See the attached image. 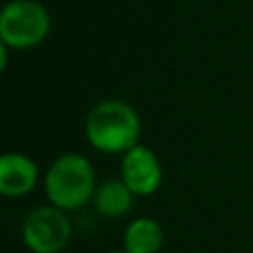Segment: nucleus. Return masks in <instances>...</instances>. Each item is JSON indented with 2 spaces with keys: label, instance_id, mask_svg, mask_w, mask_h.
Returning a JSON list of instances; mask_svg holds the SVG:
<instances>
[{
  "label": "nucleus",
  "instance_id": "nucleus-1",
  "mask_svg": "<svg viewBox=\"0 0 253 253\" xmlns=\"http://www.w3.org/2000/svg\"><path fill=\"white\" fill-rule=\"evenodd\" d=\"M140 119L136 111L121 99L97 103L85 119V136L89 144L103 154H125L138 144Z\"/></svg>",
  "mask_w": 253,
  "mask_h": 253
},
{
  "label": "nucleus",
  "instance_id": "nucleus-2",
  "mask_svg": "<svg viewBox=\"0 0 253 253\" xmlns=\"http://www.w3.org/2000/svg\"><path fill=\"white\" fill-rule=\"evenodd\" d=\"M95 170L91 162L77 152L57 156L43 178V190L49 204L71 211L83 208L95 196Z\"/></svg>",
  "mask_w": 253,
  "mask_h": 253
},
{
  "label": "nucleus",
  "instance_id": "nucleus-3",
  "mask_svg": "<svg viewBox=\"0 0 253 253\" xmlns=\"http://www.w3.org/2000/svg\"><path fill=\"white\" fill-rule=\"evenodd\" d=\"M51 28L49 12L38 0H10L0 12V42L10 49L40 45Z\"/></svg>",
  "mask_w": 253,
  "mask_h": 253
},
{
  "label": "nucleus",
  "instance_id": "nucleus-4",
  "mask_svg": "<svg viewBox=\"0 0 253 253\" xmlns=\"http://www.w3.org/2000/svg\"><path fill=\"white\" fill-rule=\"evenodd\" d=\"M71 237V221L65 210L49 204L32 210L22 225L24 245L32 253H59Z\"/></svg>",
  "mask_w": 253,
  "mask_h": 253
},
{
  "label": "nucleus",
  "instance_id": "nucleus-5",
  "mask_svg": "<svg viewBox=\"0 0 253 253\" xmlns=\"http://www.w3.org/2000/svg\"><path fill=\"white\" fill-rule=\"evenodd\" d=\"M121 180L130 188L134 196H150L162 184V164L154 150L144 144H136L123 154Z\"/></svg>",
  "mask_w": 253,
  "mask_h": 253
},
{
  "label": "nucleus",
  "instance_id": "nucleus-6",
  "mask_svg": "<svg viewBox=\"0 0 253 253\" xmlns=\"http://www.w3.org/2000/svg\"><path fill=\"white\" fill-rule=\"evenodd\" d=\"M38 184V166L24 152H6L0 158V194L22 198Z\"/></svg>",
  "mask_w": 253,
  "mask_h": 253
},
{
  "label": "nucleus",
  "instance_id": "nucleus-7",
  "mask_svg": "<svg viewBox=\"0 0 253 253\" xmlns=\"http://www.w3.org/2000/svg\"><path fill=\"white\" fill-rule=\"evenodd\" d=\"M93 202L103 217H123L130 211L134 194L121 178H111L97 186Z\"/></svg>",
  "mask_w": 253,
  "mask_h": 253
},
{
  "label": "nucleus",
  "instance_id": "nucleus-8",
  "mask_svg": "<svg viewBox=\"0 0 253 253\" xmlns=\"http://www.w3.org/2000/svg\"><path fill=\"white\" fill-rule=\"evenodd\" d=\"M162 225L152 217L132 219L123 235V249L128 253H158L162 247Z\"/></svg>",
  "mask_w": 253,
  "mask_h": 253
},
{
  "label": "nucleus",
  "instance_id": "nucleus-9",
  "mask_svg": "<svg viewBox=\"0 0 253 253\" xmlns=\"http://www.w3.org/2000/svg\"><path fill=\"white\" fill-rule=\"evenodd\" d=\"M107 253H128V251H125V249H117V251H107Z\"/></svg>",
  "mask_w": 253,
  "mask_h": 253
}]
</instances>
